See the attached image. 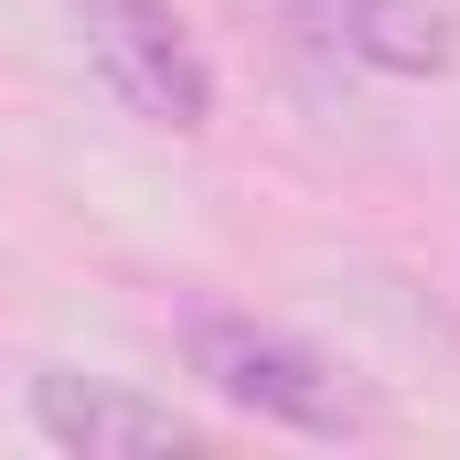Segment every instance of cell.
I'll list each match as a JSON object with an SVG mask.
<instances>
[{
	"instance_id": "6da1fadb",
	"label": "cell",
	"mask_w": 460,
	"mask_h": 460,
	"mask_svg": "<svg viewBox=\"0 0 460 460\" xmlns=\"http://www.w3.org/2000/svg\"><path fill=\"white\" fill-rule=\"evenodd\" d=\"M182 364L193 385L257 418V429H289V439H375V396L353 385L332 353H311L300 332L257 322V311H226V300H193L182 311Z\"/></svg>"
},
{
	"instance_id": "7a4b0ae2",
	"label": "cell",
	"mask_w": 460,
	"mask_h": 460,
	"mask_svg": "<svg viewBox=\"0 0 460 460\" xmlns=\"http://www.w3.org/2000/svg\"><path fill=\"white\" fill-rule=\"evenodd\" d=\"M75 43H86V75L139 128H172V139L215 128V65L172 0H75Z\"/></svg>"
},
{
	"instance_id": "3957f363",
	"label": "cell",
	"mask_w": 460,
	"mask_h": 460,
	"mask_svg": "<svg viewBox=\"0 0 460 460\" xmlns=\"http://www.w3.org/2000/svg\"><path fill=\"white\" fill-rule=\"evenodd\" d=\"M32 429H43L54 450H75V460H161V450H204V439H215L193 407L139 396V385H118V375H65V364L32 375Z\"/></svg>"
},
{
	"instance_id": "277c9868",
	"label": "cell",
	"mask_w": 460,
	"mask_h": 460,
	"mask_svg": "<svg viewBox=\"0 0 460 460\" xmlns=\"http://www.w3.org/2000/svg\"><path fill=\"white\" fill-rule=\"evenodd\" d=\"M322 65H353V75H396V86H418V75H450L460 32L439 0H268Z\"/></svg>"
}]
</instances>
